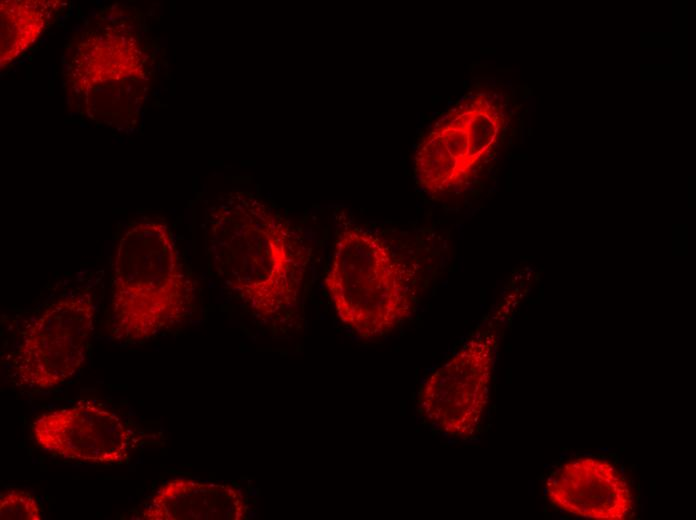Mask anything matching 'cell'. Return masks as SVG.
<instances>
[{"instance_id": "cell-2", "label": "cell", "mask_w": 696, "mask_h": 520, "mask_svg": "<svg viewBox=\"0 0 696 520\" xmlns=\"http://www.w3.org/2000/svg\"><path fill=\"white\" fill-rule=\"evenodd\" d=\"M194 291L167 225L153 220L131 224L113 260L112 338L138 342L178 326L190 313Z\"/></svg>"}, {"instance_id": "cell-1", "label": "cell", "mask_w": 696, "mask_h": 520, "mask_svg": "<svg viewBox=\"0 0 696 520\" xmlns=\"http://www.w3.org/2000/svg\"><path fill=\"white\" fill-rule=\"evenodd\" d=\"M208 248L217 275L258 315L296 302L309 247L255 199L237 194L213 211Z\"/></svg>"}, {"instance_id": "cell-4", "label": "cell", "mask_w": 696, "mask_h": 520, "mask_svg": "<svg viewBox=\"0 0 696 520\" xmlns=\"http://www.w3.org/2000/svg\"><path fill=\"white\" fill-rule=\"evenodd\" d=\"M502 123L497 106L484 95L451 107L416 151L419 185L430 195L457 191L495 144Z\"/></svg>"}, {"instance_id": "cell-10", "label": "cell", "mask_w": 696, "mask_h": 520, "mask_svg": "<svg viewBox=\"0 0 696 520\" xmlns=\"http://www.w3.org/2000/svg\"><path fill=\"white\" fill-rule=\"evenodd\" d=\"M246 502L222 483L173 479L162 484L141 512L144 520H242Z\"/></svg>"}, {"instance_id": "cell-11", "label": "cell", "mask_w": 696, "mask_h": 520, "mask_svg": "<svg viewBox=\"0 0 696 520\" xmlns=\"http://www.w3.org/2000/svg\"><path fill=\"white\" fill-rule=\"evenodd\" d=\"M57 2H1V66L28 49L46 26Z\"/></svg>"}, {"instance_id": "cell-3", "label": "cell", "mask_w": 696, "mask_h": 520, "mask_svg": "<svg viewBox=\"0 0 696 520\" xmlns=\"http://www.w3.org/2000/svg\"><path fill=\"white\" fill-rule=\"evenodd\" d=\"M408 270L380 236L361 229L339 234L324 283L340 321L364 338L383 336L414 308Z\"/></svg>"}, {"instance_id": "cell-6", "label": "cell", "mask_w": 696, "mask_h": 520, "mask_svg": "<svg viewBox=\"0 0 696 520\" xmlns=\"http://www.w3.org/2000/svg\"><path fill=\"white\" fill-rule=\"evenodd\" d=\"M144 68L133 37L104 32L78 44L68 80L89 117L124 125L141 107Z\"/></svg>"}, {"instance_id": "cell-9", "label": "cell", "mask_w": 696, "mask_h": 520, "mask_svg": "<svg viewBox=\"0 0 696 520\" xmlns=\"http://www.w3.org/2000/svg\"><path fill=\"white\" fill-rule=\"evenodd\" d=\"M548 500L584 519L625 520L634 510L632 490L609 461L583 456L563 463L546 481Z\"/></svg>"}, {"instance_id": "cell-8", "label": "cell", "mask_w": 696, "mask_h": 520, "mask_svg": "<svg viewBox=\"0 0 696 520\" xmlns=\"http://www.w3.org/2000/svg\"><path fill=\"white\" fill-rule=\"evenodd\" d=\"M36 444L54 455L96 464L128 461L131 432L105 407L81 401L44 413L32 424Z\"/></svg>"}, {"instance_id": "cell-7", "label": "cell", "mask_w": 696, "mask_h": 520, "mask_svg": "<svg viewBox=\"0 0 696 520\" xmlns=\"http://www.w3.org/2000/svg\"><path fill=\"white\" fill-rule=\"evenodd\" d=\"M95 308L90 294L49 305L23 333L13 360L15 380L30 389L55 388L83 365L93 332Z\"/></svg>"}, {"instance_id": "cell-12", "label": "cell", "mask_w": 696, "mask_h": 520, "mask_svg": "<svg viewBox=\"0 0 696 520\" xmlns=\"http://www.w3.org/2000/svg\"><path fill=\"white\" fill-rule=\"evenodd\" d=\"M1 520H41L40 506L34 496L20 489H9L0 495Z\"/></svg>"}, {"instance_id": "cell-5", "label": "cell", "mask_w": 696, "mask_h": 520, "mask_svg": "<svg viewBox=\"0 0 696 520\" xmlns=\"http://www.w3.org/2000/svg\"><path fill=\"white\" fill-rule=\"evenodd\" d=\"M496 347L495 333L478 332L424 380L418 407L436 431L462 440L475 434L488 406Z\"/></svg>"}]
</instances>
